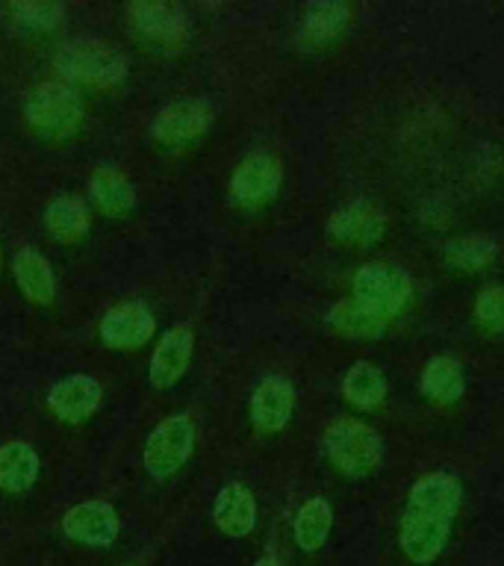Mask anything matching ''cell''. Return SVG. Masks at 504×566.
<instances>
[{
	"instance_id": "6da1fadb",
	"label": "cell",
	"mask_w": 504,
	"mask_h": 566,
	"mask_svg": "<svg viewBox=\"0 0 504 566\" xmlns=\"http://www.w3.org/2000/svg\"><path fill=\"white\" fill-rule=\"evenodd\" d=\"M460 499H463L460 481L449 472H433L416 481L401 516V548L410 560L431 564L440 557L449 543Z\"/></svg>"
},
{
	"instance_id": "7a4b0ae2",
	"label": "cell",
	"mask_w": 504,
	"mask_h": 566,
	"mask_svg": "<svg viewBox=\"0 0 504 566\" xmlns=\"http://www.w3.org/2000/svg\"><path fill=\"white\" fill-rule=\"evenodd\" d=\"M56 71L88 86H115L127 74V60L122 53L95 39L69 42L56 53Z\"/></svg>"
},
{
	"instance_id": "3957f363",
	"label": "cell",
	"mask_w": 504,
	"mask_h": 566,
	"mask_svg": "<svg viewBox=\"0 0 504 566\" xmlns=\"http://www.w3.org/2000/svg\"><path fill=\"white\" fill-rule=\"evenodd\" d=\"M325 451L343 475L360 478L378 467L380 460V437L369 424L357 419H339L327 428Z\"/></svg>"
},
{
	"instance_id": "277c9868",
	"label": "cell",
	"mask_w": 504,
	"mask_h": 566,
	"mask_svg": "<svg viewBox=\"0 0 504 566\" xmlns=\"http://www.w3.org/2000/svg\"><path fill=\"white\" fill-rule=\"evenodd\" d=\"M24 115L44 136H71L83 122V104L65 83H42L27 95Z\"/></svg>"
},
{
	"instance_id": "5b68a950",
	"label": "cell",
	"mask_w": 504,
	"mask_h": 566,
	"mask_svg": "<svg viewBox=\"0 0 504 566\" xmlns=\"http://www.w3.org/2000/svg\"><path fill=\"white\" fill-rule=\"evenodd\" d=\"M195 446V424L189 416H171L166 422L154 428L145 442V469L150 475L162 478L175 475L183 467Z\"/></svg>"
},
{
	"instance_id": "8992f818",
	"label": "cell",
	"mask_w": 504,
	"mask_h": 566,
	"mask_svg": "<svg viewBox=\"0 0 504 566\" xmlns=\"http://www.w3.org/2000/svg\"><path fill=\"white\" fill-rule=\"evenodd\" d=\"M354 298L389 322L410 298V277L398 265H366L354 277Z\"/></svg>"
},
{
	"instance_id": "52a82bcc",
	"label": "cell",
	"mask_w": 504,
	"mask_h": 566,
	"mask_svg": "<svg viewBox=\"0 0 504 566\" xmlns=\"http://www.w3.org/2000/svg\"><path fill=\"white\" fill-rule=\"evenodd\" d=\"M130 24L136 30V35L159 44V48H175V44H180L186 39L183 7L166 3V0H157V3H148V0L133 3Z\"/></svg>"
},
{
	"instance_id": "ba28073f",
	"label": "cell",
	"mask_w": 504,
	"mask_h": 566,
	"mask_svg": "<svg viewBox=\"0 0 504 566\" xmlns=\"http://www.w3.org/2000/svg\"><path fill=\"white\" fill-rule=\"evenodd\" d=\"M62 528L71 539H77L83 546L106 548L113 546L115 537H118V516H115L113 504L83 502L65 513Z\"/></svg>"
},
{
	"instance_id": "9c48e42d",
	"label": "cell",
	"mask_w": 504,
	"mask_h": 566,
	"mask_svg": "<svg viewBox=\"0 0 504 566\" xmlns=\"http://www.w3.org/2000/svg\"><path fill=\"white\" fill-rule=\"evenodd\" d=\"M212 124V109L198 97L189 101H177V104L166 106L154 122V136L162 145H183V142L198 139L201 133Z\"/></svg>"
},
{
	"instance_id": "30bf717a",
	"label": "cell",
	"mask_w": 504,
	"mask_h": 566,
	"mask_svg": "<svg viewBox=\"0 0 504 566\" xmlns=\"http://www.w3.org/2000/svg\"><path fill=\"white\" fill-rule=\"evenodd\" d=\"M384 212L371 201H351L327 221V233L345 245H375L384 237Z\"/></svg>"
},
{
	"instance_id": "8fae6325",
	"label": "cell",
	"mask_w": 504,
	"mask_h": 566,
	"mask_svg": "<svg viewBox=\"0 0 504 566\" xmlns=\"http://www.w3.org/2000/svg\"><path fill=\"white\" fill-rule=\"evenodd\" d=\"M281 189V166L269 154H251L239 163L230 192L239 203H265Z\"/></svg>"
},
{
	"instance_id": "7c38bea8",
	"label": "cell",
	"mask_w": 504,
	"mask_h": 566,
	"mask_svg": "<svg viewBox=\"0 0 504 566\" xmlns=\"http://www.w3.org/2000/svg\"><path fill=\"white\" fill-rule=\"evenodd\" d=\"M295 410V389L286 378H265L251 396V422L256 431H283Z\"/></svg>"
},
{
	"instance_id": "4fadbf2b",
	"label": "cell",
	"mask_w": 504,
	"mask_h": 566,
	"mask_svg": "<svg viewBox=\"0 0 504 566\" xmlns=\"http://www.w3.org/2000/svg\"><path fill=\"white\" fill-rule=\"evenodd\" d=\"M192 327L175 325L162 336V343L157 345V352L150 357V384L157 389L175 387L177 380L186 375L189 357H192Z\"/></svg>"
},
{
	"instance_id": "5bb4252c",
	"label": "cell",
	"mask_w": 504,
	"mask_h": 566,
	"mask_svg": "<svg viewBox=\"0 0 504 566\" xmlns=\"http://www.w3.org/2000/svg\"><path fill=\"white\" fill-rule=\"evenodd\" d=\"M48 405L65 422H83L101 405V384L88 375H71L56 380L48 392Z\"/></svg>"
},
{
	"instance_id": "9a60e30c",
	"label": "cell",
	"mask_w": 504,
	"mask_h": 566,
	"mask_svg": "<svg viewBox=\"0 0 504 566\" xmlns=\"http://www.w3.org/2000/svg\"><path fill=\"white\" fill-rule=\"evenodd\" d=\"M101 336L113 348H139L154 336V316L141 304H122L104 316Z\"/></svg>"
},
{
	"instance_id": "2e32d148",
	"label": "cell",
	"mask_w": 504,
	"mask_h": 566,
	"mask_svg": "<svg viewBox=\"0 0 504 566\" xmlns=\"http://www.w3.org/2000/svg\"><path fill=\"white\" fill-rule=\"evenodd\" d=\"M351 18L345 3H309L298 24V44L304 51H318L343 33Z\"/></svg>"
},
{
	"instance_id": "e0dca14e",
	"label": "cell",
	"mask_w": 504,
	"mask_h": 566,
	"mask_svg": "<svg viewBox=\"0 0 504 566\" xmlns=\"http://www.w3.org/2000/svg\"><path fill=\"white\" fill-rule=\"evenodd\" d=\"M212 520L228 537H245L256 522L254 495L242 484L221 486V493L216 495V507H212Z\"/></svg>"
},
{
	"instance_id": "ac0fdd59",
	"label": "cell",
	"mask_w": 504,
	"mask_h": 566,
	"mask_svg": "<svg viewBox=\"0 0 504 566\" xmlns=\"http://www.w3.org/2000/svg\"><path fill=\"white\" fill-rule=\"evenodd\" d=\"M39 475V458L27 442H7L0 449V486L7 493H24Z\"/></svg>"
},
{
	"instance_id": "d6986e66",
	"label": "cell",
	"mask_w": 504,
	"mask_h": 566,
	"mask_svg": "<svg viewBox=\"0 0 504 566\" xmlns=\"http://www.w3.org/2000/svg\"><path fill=\"white\" fill-rule=\"evenodd\" d=\"M92 195H95V203L106 216H127L133 210V203H136L130 180L109 166H101L92 175Z\"/></svg>"
},
{
	"instance_id": "ffe728a7",
	"label": "cell",
	"mask_w": 504,
	"mask_h": 566,
	"mask_svg": "<svg viewBox=\"0 0 504 566\" xmlns=\"http://www.w3.org/2000/svg\"><path fill=\"white\" fill-rule=\"evenodd\" d=\"M330 325L345 336H354V339H378L387 327V318L378 316L375 310L360 304L357 298L339 301L334 310H330Z\"/></svg>"
},
{
	"instance_id": "44dd1931",
	"label": "cell",
	"mask_w": 504,
	"mask_h": 566,
	"mask_svg": "<svg viewBox=\"0 0 504 566\" xmlns=\"http://www.w3.org/2000/svg\"><path fill=\"white\" fill-rule=\"evenodd\" d=\"M15 277L27 298L35 304H51L56 286H53L51 265L39 251H21L15 256Z\"/></svg>"
},
{
	"instance_id": "7402d4cb",
	"label": "cell",
	"mask_w": 504,
	"mask_h": 566,
	"mask_svg": "<svg viewBox=\"0 0 504 566\" xmlns=\"http://www.w3.org/2000/svg\"><path fill=\"white\" fill-rule=\"evenodd\" d=\"M463 369L460 363H454L451 357H437L424 366L422 371V389L424 396L437 401V405H451L463 396Z\"/></svg>"
},
{
	"instance_id": "603a6c76",
	"label": "cell",
	"mask_w": 504,
	"mask_h": 566,
	"mask_svg": "<svg viewBox=\"0 0 504 566\" xmlns=\"http://www.w3.org/2000/svg\"><path fill=\"white\" fill-rule=\"evenodd\" d=\"M343 389L345 398L351 405L363 407V410H375L384 401V396H387V380H384L378 366H371V363H354L348 375H345Z\"/></svg>"
},
{
	"instance_id": "cb8c5ba5",
	"label": "cell",
	"mask_w": 504,
	"mask_h": 566,
	"mask_svg": "<svg viewBox=\"0 0 504 566\" xmlns=\"http://www.w3.org/2000/svg\"><path fill=\"white\" fill-rule=\"evenodd\" d=\"M330 522H334V513L325 499H309L301 504L298 516H295V543L304 552H316L330 534Z\"/></svg>"
},
{
	"instance_id": "d4e9b609",
	"label": "cell",
	"mask_w": 504,
	"mask_h": 566,
	"mask_svg": "<svg viewBox=\"0 0 504 566\" xmlns=\"http://www.w3.org/2000/svg\"><path fill=\"white\" fill-rule=\"evenodd\" d=\"M44 221L60 242H80L88 230V212L77 198H56L44 212Z\"/></svg>"
},
{
	"instance_id": "484cf974",
	"label": "cell",
	"mask_w": 504,
	"mask_h": 566,
	"mask_svg": "<svg viewBox=\"0 0 504 566\" xmlns=\"http://www.w3.org/2000/svg\"><path fill=\"white\" fill-rule=\"evenodd\" d=\"M495 256V242L486 237H460L445 245V263L458 272H477Z\"/></svg>"
},
{
	"instance_id": "4316f807",
	"label": "cell",
	"mask_w": 504,
	"mask_h": 566,
	"mask_svg": "<svg viewBox=\"0 0 504 566\" xmlns=\"http://www.w3.org/2000/svg\"><path fill=\"white\" fill-rule=\"evenodd\" d=\"M12 18L15 24L27 33H44V30H53V27L62 21V7L60 3H12Z\"/></svg>"
},
{
	"instance_id": "83f0119b",
	"label": "cell",
	"mask_w": 504,
	"mask_h": 566,
	"mask_svg": "<svg viewBox=\"0 0 504 566\" xmlns=\"http://www.w3.org/2000/svg\"><path fill=\"white\" fill-rule=\"evenodd\" d=\"M475 318L477 325L490 331V334H502L504 331V290L490 286L477 295L475 301Z\"/></svg>"
},
{
	"instance_id": "f1b7e54d",
	"label": "cell",
	"mask_w": 504,
	"mask_h": 566,
	"mask_svg": "<svg viewBox=\"0 0 504 566\" xmlns=\"http://www.w3.org/2000/svg\"><path fill=\"white\" fill-rule=\"evenodd\" d=\"M256 566H281V564H277L274 557H263V560H260V564H256Z\"/></svg>"
}]
</instances>
